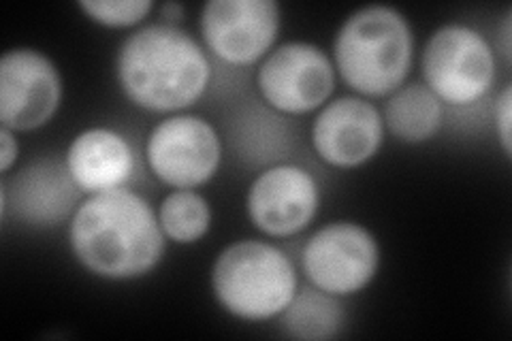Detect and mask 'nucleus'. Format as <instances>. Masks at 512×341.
Returning <instances> with one entry per match:
<instances>
[{
    "mask_svg": "<svg viewBox=\"0 0 512 341\" xmlns=\"http://www.w3.org/2000/svg\"><path fill=\"white\" fill-rule=\"evenodd\" d=\"M69 248L77 265L107 282L146 278L167 252L152 203L131 188L90 194L69 222Z\"/></svg>",
    "mask_w": 512,
    "mask_h": 341,
    "instance_id": "1",
    "label": "nucleus"
},
{
    "mask_svg": "<svg viewBox=\"0 0 512 341\" xmlns=\"http://www.w3.org/2000/svg\"><path fill=\"white\" fill-rule=\"evenodd\" d=\"M116 81L124 99L150 113L188 111L212 84V60L201 41L178 24H143L116 54Z\"/></svg>",
    "mask_w": 512,
    "mask_h": 341,
    "instance_id": "2",
    "label": "nucleus"
},
{
    "mask_svg": "<svg viewBox=\"0 0 512 341\" xmlns=\"http://www.w3.org/2000/svg\"><path fill=\"white\" fill-rule=\"evenodd\" d=\"M331 60L338 77L363 99H387L402 88L414 64V30L391 5L352 11L335 32Z\"/></svg>",
    "mask_w": 512,
    "mask_h": 341,
    "instance_id": "3",
    "label": "nucleus"
},
{
    "mask_svg": "<svg viewBox=\"0 0 512 341\" xmlns=\"http://www.w3.org/2000/svg\"><path fill=\"white\" fill-rule=\"evenodd\" d=\"M222 312L244 322L280 318L299 290L293 258L265 239H239L222 248L210 271Z\"/></svg>",
    "mask_w": 512,
    "mask_h": 341,
    "instance_id": "4",
    "label": "nucleus"
},
{
    "mask_svg": "<svg viewBox=\"0 0 512 341\" xmlns=\"http://www.w3.org/2000/svg\"><path fill=\"white\" fill-rule=\"evenodd\" d=\"M423 84L446 107L485 101L498 79V56L485 32L448 22L431 32L421 54Z\"/></svg>",
    "mask_w": 512,
    "mask_h": 341,
    "instance_id": "5",
    "label": "nucleus"
},
{
    "mask_svg": "<svg viewBox=\"0 0 512 341\" xmlns=\"http://www.w3.org/2000/svg\"><path fill=\"white\" fill-rule=\"evenodd\" d=\"M299 258L310 286L346 299L359 295L376 280L382 248L365 224L335 220L308 237Z\"/></svg>",
    "mask_w": 512,
    "mask_h": 341,
    "instance_id": "6",
    "label": "nucleus"
},
{
    "mask_svg": "<svg viewBox=\"0 0 512 341\" xmlns=\"http://www.w3.org/2000/svg\"><path fill=\"white\" fill-rule=\"evenodd\" d=\"M143 158L160 184L197 190L220 171L222 137L210 120L197 113H171L148 133Z\"/></svg>",
    "mask_w": 512,
    "mask_h": 341,
    "instance_id": "7",
    "label": "nucleus"
},
{
    "mask_svg": "<svg viewBox=\"0 0 512 341\" xmlns=\"http://www.w3.org/2000/svg\"><path fill=\"white\" fill-rule=\"evenodd\" d=\"M338 84L331 54L312 41L276 45L256 67L261 101L280 116H308L331 101Z\"/></svg>",
    "mask_w": 512,
    "mask_h": 341,
    "instance_id": "8",
    "label": "nucleus"
},
{
    "mask_svg": "<svg viewBox=\"0 0 512 341\" xmlns=\"http://www.w3.org/2000/svg\"><path fill=\"white\" fill-rule=\"evenodd\" d=\"M282 30L278 0H210L199 15L207 52L229 67H259Z\"/></svg>",
    "mask_w": 512,
    "mask_h": 341,
    "instance_id": "9",
    "label": "nucleus"
},
{
    "mask_svg": "<svg viewBox=\"0 0 512 341\" xmlns=\"http://www.w3.org/2000/svg\"><path fill=\"white\" fill-rule=\"evenodd\" d=\"M323 190L316 175L295 165L276 162L256 173L246 192V214L256 231L271 239L303 233L316 220Z\"/></svg>",
    "mask_w": 512,
    "mask_h": 341,
    "instance_id": "10",
    "label": "nucleus"
},
{
    "mask_svg": "<svg viewBox=\"0 0 512 341\" xmlns=\"http://www.w3.org/2000/svg\"><path fill=\"white\" fill-rule=\"evenodd\" d=\"M64 99L58 64L35 47H13L0 58V124L32 133L50 124Z\"/></svg>",
    "mask_w": 512,
    "mask_h": 341,
    "instance_id": "11",
    "label": "nucleus"
},
{
    "mask_svg": "<svg viewBox=\"0 0 512 341\" xmlns=\"http://www.w3.org/2000/svg\"><path fill=\"white\" fill-rule=\"evenodd\" d=\"M387 128L382 111L357 94L335 96L316 111L310 141L314 154L333 169H359L382 150Z\"/></svg>",
    "mask_w": 512,
    "mask_h": 341,
    "instance_id": "12",
    "label": "nucleus"
},
{
    "mask_svg": "<svg viewBox=\"0 0 512 341\" xmlns=\"http://www.w3.org/2000/svg\"><path fill=\"white\" fill-rule=\"evenodd\" d=\"M84 194L69 175L64 158H39L11 180H0V220L9 214L32 229H52L71 222Z\"/></svg>",
    "mask_w": 512,
    "mask_h": 341,
    "instance_id": "13",
    "label": "nucleus"
},
{
    "mask_svg": "<svg viewBox=\"0 0 512 341\" xmlns=\"http://www.w3.org/2000/svg\"><path fill=\"white\" fill-rule=\"evenodd\" d=\"M62 158L84 197L128 188L137 173L135 145L111 126L79 131Z\"/></svg>",
    "mask_w": 512,
    "mask_h": 341,
    "instance_id": "14",
    "label": "nucleus"
},
{
    "mask_svg": "<svg viewBox=\"0 0 512 341\" xmlns=\"http://www.w3.org/2000/svg\"><path fill=\"white\" fill-rule=\"evenodd\" d=\"M380 111L387 133L406 145L427 143L444 126V105L423 81H412L395 90Z\"/></svg>",
    "mask_w": 512,
    "mask_h": 341,
    "instance_id": "15",
    "label": "nucleus"
},
{
    "mask_svg": "<svg viewBox=\"0 0 512 341\" xmlns=\"http://www.w3.org/2000/svg\"><path fill=\"white\" fill-rule=\"evenodd\" d=\"M278 320L288 337L299 341H329L342 335L346 310L340 297L308 286L297 290Z\"/></svg>",
    "mask_w": 512,
    "mask_h": 341,
    "instance_id": "16",
    "label": "nucleus"
},
{
    "mask_svg": "<svg viewBox=\"0 0 512 341\" xmlns=\"http://www.w3.org/2000/svg\"><path fill=\"white\" fill-rule=\"evenodd\" d=\"M156 214L167 241L178 246L199 243L214 224L212 205L199 190H171L158 203Z\"/></svg>",
    "mask_w": 512,
    "mask_h": 341,
    "instance_id": "17",
    "label": "nucleus"
},
{
    "mask_svg": "<svg viewBox=\"0 0 512 341\" xmlns=\"http://www.w3.org/2000/svg\"><path fill=\"white\" fill-rule=\"evenodd\" d=\"M79 11L103 28H139L156 9L152 0H79Z\"/></svg>",
    "mask_w": 512,
    "mask_h": 341,
    "instance_id": "18",
    "label": "nucleus"
},
{
    "mask_svg": "<svg viewBox=\"0 0 512 341\" xmlns=\"http://www.w3.org/2000/svg\"><path fill=\"white\" fill-rule=\"evenodd\" d=\"M493 116H495V131H498L500 148L504 156L510 160L512 156V84H506L500 90V94L495 96Z\"/></svg>",
    "mask_w": 512,
    "mask_h": 341,
    "instance_id": "19",
    "label": "nucleus"
},
{
    "mask_svg": "<svg viewBox=\"0 0 512 341\" xmlns=\"http://www.w3.org/2000/svg\"><path fill=\"white\" fill-rule=\"evenodd\" d=\"M20 158V139L11 128L0 126V175H9Z\"/></svg>",
    "mask_w": 512,
    "mask_h": 341,
    "instance_id": "20",
    "label": "nucleus"
},
{
    "mask_svg": "<svg viewBox=\"0 0 512 341\" xmlns=\"http://www.w3.org/2000/svg\"><path fill=\"white\" fill-rule=\"evenodd\" d=\"M498 47L502 50L506 67H510V60H512V11H510V9L506 11L504 22H502V26H500Z\"/></svg>",
    "mask_w": 512,
    "mask_h": 341,
    "instance_id": "21",
    "label": "nucleus"
},
{
    "mask_svg": "<svg viewBox=\"0 0 512 341\" xmlns=\"http://www.w3.org/2000/svg\"><path fill=\"white\" fill-rule=\"evenodd\" d=\"M160 15H163L167 24H175L184 18V5L180 3H167L160 7Z\"/></svg>",
    "mask_w": 512,
    "mask_h": 341,
    "instance_id": "22",
    "label": "nucleus"
}]
</instances>
